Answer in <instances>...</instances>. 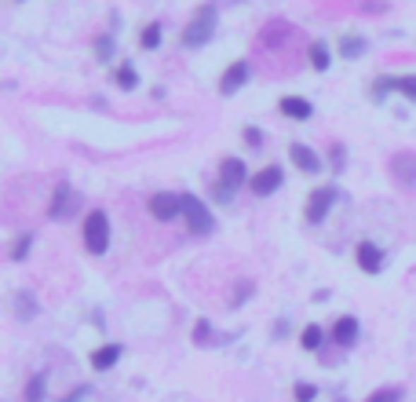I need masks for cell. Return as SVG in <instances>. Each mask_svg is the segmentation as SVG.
<instances>
[{
    "label": "cell",
    "instance_id": "obj_1",
    "mask_svg": "<svg viewBox=\"0 0 416 402\" xmlns=\"http://www.w3.org/2000/svg\"><path fill=\"white\" fill-rule=\"evenodd\" d=\"M215 26H219V11H215V4H201L194 15H190V23H186V30H183V48H205L208 40L215 37Z\"/></svg>",
    "mask_w": 416,
    "mask_h": 402
},
{
    "label": "cell",
    "instance_id": "obj_2",
    "mask_svg": "<svg viewBox=\"0 0 416 402\" xmlns=\"http://www.w3.org/2000/svg\"><path fill=\"white\" fill-rule=\"evenodd\" d=\"M81 242H84V249L92 252V256H106L109 252V216L102 213V208H92V213L84 216Z\"/></svg>",
    "mask_w": 416,
    "mask_h": 402
},
{
    "label": "cell",
    "instance_id": "obj_3",
    "mask_svg": "<svg viewBox=\"0 0 416 402\" xmlns=\"http://www.w3.org/2000/svg\"><path fill=\"white\" fill-rule=\"evenodd\" d=\"M183 216H186V227L194 230L197 238H208L215 230V216L208 213V205L197 194H183Z\"/></svg>",
    "mask_w": 416,
    "mask_h": 402
},
{
    "label": "cell",
    "instance_id": "obj_4",
    "mask_svg": "<svg viewBox=\"0 0 416 402\" xmlns=\"http://www.w3.org/2000/svg\"><path fill=\"white\" fill-rule=\"evenodd\" d=\"M340 201V190L336 187H318L311 198H307V208H303V216L307 223H321L328 213H333V205Z\"/></svg>",
    "mask_w": 416,
    "mask_h": 402
},
{
    "label": "cell",
    "instance_id": "obj_5",
    "mask_svg": "<svg viewBox=\"0 0 416 402\" xmlns=\"http://www.w3.org/2000/svg\"><path fill=\"white\" fill-rule=\"evenodd\" d=\"M146 208H150L153 220L172 223V220L183 216V194H168V190H161V194H153V198L146 201Z\"/></svg>",
    "mask_w": 416,
    "mask_h": 402
},
{
    "label": "cell",
    "instance_id": "obj_6",
    "mask_svg": "<svg viewBox=\"0 0 416 402\" xmlns=\"http://www.w3.org/2000/svg\"><path fill=\"white\" fill-rule=\"evenodd\" d=\"M281 183H285V168L281 165H267V168H259V172L249 179V190L256 198H271V194L281 190Z\"/></svg>",
    "mask_w": 416,
    "mask_h": 402
},
{
    "label": "cell",
    "instance_id": "obj_7",
    "mask_svg": "<svg viewBox=\"0 0 416 402\" xmlns=\"http://www.w3.org/2000/svg\"><path fill=\"white\" fill-rule=\"evenodd\" d=\"M387 168H391V179L398 183L402 190H416V154H412V150L394 154Z\"/></svg>",
    "mask_w": 416,
    "mask_h": 402
},
{
    "label": "cell",
    "instance_id": "obj_8",
    "mask_svg": "<svg viewBox=\"0 0 416 402\" xmlns=\"http://www.w3.org/2000/svg\"><path fill=\"white\" fill-rule=\"evenodd\" d=\"M77 205H81L77 190H73L70 183H59L55 194H52V205H48V216H52V220H70V216L77 213Z\"/></svg>",
    "mask_w": 416,
    "mask_h": 402
},
{
    "label": "cell",
    "instance_id": "obj_9",
    "mask_svg": "<svg viewBox=\"0 0 416 402\" xmlns=\"http://www.w3.org/2000/svg\"><path fill=\"white\" fill-rule=\"evenodd\" d=\"M249 77H252L249 59H237V62H230V66L223 70V77H219V92H223V95H237L249 84Z\"/></svg>",
    "mask_w": 416,
    "mask_h": 402
},
{
    "label": "cell",
    "instance_id": "obj_10",
    "mask_svg": "<svg viewBox=\"0 0 416 402\" xmlns=\"http://www.w3.org/2000/svg\"><path fill=\"white\" fill-rule=\"evenodd\" d=\"M355 260H358V267L365 271V274H380L384 271V264H387V256H384V249L376 245V242H358V249H355Z\"/></svg>",
    "mask_w": 416,
    "mask_h": 402
},
{
    "label": "cell",
    "instance_id": "obj_11",
    "mask_svg": "<svg viewBox=\"0 0 416 402\" xmlns=\"http://www.w3.org/2000/svg\"><path fill=\"white\" fill-rule=\"evenodd\" d=\"M358 333H362V326H358V319L355 314H340V319L333 322V344L336 348H355L358 344Z\"/></svg>",
    "mask_w": 416,
    "mask_h": 402
},
{
    "label": "cell",
    "instance_id": "obj_12",
    "mask_svg": "<svg viewBox=\"0 0 416 402\" xmlns=\"http://www.w3.org/2000/svg\"><path fill=\"white\" fill-rule=\"evenodd\" d=\"M252 176H249V165L241 161V158H227L223 161V168H219V183L223 187H230L234 194H237V187H245Z\"/></svg>",
    "mask_w": 416,
    "mask_h": 402
},
{
    "label": "cell",
    "instance_id": "obj_13",
    "mask_svg": "<svg viewBox=\"0 0 416 402\" xmlns=\"http://www.w3.org/2000/svg\"><path fill=\"white\" fill-rule=\"evenodd\" d=\"M289 158H292V165L299 168V172H307V176H318V172H321V158H318V150H311L307 143H292V146H289Z\"/></svg>",
    "mask_w": 416,
    "mask_h": 402
},
{
    "label": "cell",
    "instance_id": "obj_14",
    "mask_svg": "<svg viewBox=\"0 0 416 402\" xmlns=\"http://www.w3.org/2000/svg\"><path fill=\"white\" fill-rule=\"evenodd\" d=\"M278 110H281L285 117H292V121H311V117H314V102L303 99V95H281Z\"/></svg>",
    "mask_w": 416,
    "mask_h": 402
},
{
    "label": "cell",
    "instance_id": "obj_15",
    "mask_svg": "<svg viewBox=\"0 0 416 402\" xmlns=\"http://www.w3.org/2000/svg\"><path fill=\"white\" fill-rule=\"evenodd\" d=\"M121 344H102V348H95L92 351V370L95 373H106V370H114L117 362H121Z\"/></svg>",
    "mask_w": 416,
    "mask_h": 402
},
{
    "label": "cell",
    "instance_id": "obj_16",
    "mask_svg": "<svg viewBox=\"0 0 416 402\" xmlns=\"http://www.w3.org/2000/svg\"><path fill=\"white\" fill-rule=\"evenodd\" d=\"M44 398H48V377L33 373L26 380V388H22V402H44Z\"/></svg>",
    "mask_w": 416,
    "mask_h": 402
},
{
    "label": "cell",
    "instance_id": "obj_17",
    "mask_svg": "<svg viewBox=\"0 0 416 402\" xmlns=\"http://www.w3.org/2000/svg\"><path fill=\"white\" fill-rule=\"evenodd\" d=\"M365 48H369V40H365L362 33H343V37H340V55H343V59H362Z\"/></svg>",
    "mask_w": 416,
    "mask_h": 402
},
{
    "label": "cell",
    "instance_id": "obj_18",
    "mask_svg": "<svg viewBox=\"0 0 416 402\" xmlns=\"http://www.w3.org/2000/svg\"><path fill=\"white\" fill-rule=\"evenodd\" d=\"M11 307H15V314L22 322H30V319H37V300H33V292L30 289H22V292H15V300H11Z\"/></svg>",
    "mask_w": 416,
    "mask_h": 402
},
{
    "label": "cell",
    "instance_id": "obj_19",
    "mask_svg": "<svg viewBox=\"0 0 416 402\" xmlns=\"http://www.w3.org/2000/svg\"><path fill=\"white\" fill-rule=\"evenodd\" d=\"M161 37H165V26L161 23H146L143 33H139V48L143 52H158L161 48Z\"/></svg>",
    "mask_w": 416,
    "mask_h": 402
},
{
    "label": "cell",
    "instance_id": "obj_20",
    "mask_svg": "<svg viewBox=\"0 0 416 402\" xmlns=\"http://www.w3.org/2000/svg\"><path fill=\"white\" fill-rule=\"evenodd\" d=\"M321 344H325V329H321L318 322L303 326V333H299V348H303V351H321Z\"/></svg>",
    "mask_w": 416,
    "mask_h": 402
},
{
    "label": "cell",
    "instance_id": "obj_21",
    "mask_svg": "<svg viewBox=\"0 0 416 402\" xmlns=\"http://www.w3.org/2000/svg\"><path fill=\"white\" fill-rule=\"evenodd\" d=\"M311 66H314L318 73H325L328 66H333V55H328V45H325V40H314V45H311Z\"/></svg>",
    "mask_w": 416,
    "mask_h": 402
},
{
    "label": "cell",
    "instance_id": "obj_22",
    "mask_svg": "<svg viewBox=\"0 0 416 402\" xmlns=\"http://www.w3.org/2000/svg\"><path fill=\"white\" fill-rule=\"evenodd\" d=\"M114 81L121 84L124 92H131V88H139V73H136V66L131 62H121V66L114 70Z\"/></svg>",
    "mask_w": 416,
    "mask_h": 402
},
{
    "label": "cell",
    "instance_id": "obj_23",
    "mask_svg": "<svg viewBox=\"0 0 416 402\" xmlns=\"http://www.w3.org/2000/svg\"><path fill=\"white\" fill-rule=\"evenodd\" d=\"M391 92H398V77H376V81H372V88H369V95L376 102H384Z\"/></svg>",
    "mask_w": 416,
    "mask_h": 402
},
{
    "label": "cell",
    "instance_id": "obj_24",
    "mask_svg": "<svg viewBox=\"0 0 416 402\" xmlns=\"http://www.w3.org/2000/svg\"><path fill=\"white\" fill-rule=\"evenodd\" d=\"M289 37H292V26L274 18V23L267 26V33H263V45H278V40H289Z\"/></svg>",
    "mask_w": 416,
    "mask_h": 402
},
{
    "label": "cell",
    "instance_id": "obj_25",
    "mask_svg": "<svg viewBox=\"0 0 416 402\" xmlns=\"http://www.w3.org/2000/svg\"><path fill=\"white\" fill-rule=\"evenodd\" d=\"M114 55H117V40L109 37V33H99V37H95V59H99V62H109Z\"/></svg>",
    "mask_w": 416,
    "mask_h": 402
},
{
    "label": "cell",
    "instance_id": "obj_26",
    "mask_svg": "<svg viewBox=\"0 0 416 402\" xmlns=\"http://www.w3.org/2000/svg\"><path fill=\"white\" fill-rule=\"evenodd\" d=\"M194 344H197V348H212V344H215V333H212V322H208V319H197V326H194Z\"/></svg>",
    "mask_w": 416,
    "mask_h": 402
},
{
    "label": "cell",
    "instance_id": "obj_27",
    "mask_svg": "<svg viewBox=\"0 0 416 402\" xmlns=\"http://www.w3.org/2000/svg\"><path fill=\"white\" fill-rule=\"evenodd\" d=\"M328 168H333V176H340L347 168V146L343 143H333L328 146Z\"/></svg>",
    "mask_w": 416,
    "mask_h": 402
},
{
    "label": "cell",
    "instance_id": "obj_28",
    "mask_svg": "<svg viewBox=\"0 0 416 402\" xmlns=\"http://www.w3.org/2000/svg\"><path fill=\"white\" fill-rule=\"evenodd\" d=\"M30 249H33V235L26 230L22 238H15V245H11V260H15V264H22V260L30 256Z\"/></svg>",
    "mask_w": 416,
    "mask_h": 402
},
{
    "label": "cell",
    "instance_id": "obj_29",
    "mask_svg": "<svg viewBox=\"0 0 416 402\" xmlns=\"http://www.w3.org/2000/svg\"><path fill=\"white\" fill-rule=\"evenodd\" d=\"M256 292V282H249V278H241L237 285H234V296H230V307H241L249 300V296Z\"/></svg>",
    "mask_w": 416,
    "mask_h": 402
},
{
    "label": "cell",
    "instance_id": "obj_30",
    "mask_svg": "<svg viewBox=\"0 0 416 402\" xmlns=\"http://www.w3.org/2000/svg\"><path fill=\"white\" fill-rule=\"evenodd\" d=\"M292 398L296 402H318V384H311V380H299V384L292 388Z\"/></svg>",
    "mask_w": 416,
    "mask_h": 402
},
{
    "label": "cell",
    "instance_id": "obj_31",
    "mask_svg": "<svg viewBox=\"0 0 416 402\" xmlns=\"http://www.w3.org/2000/svg\"><path fill=\"white\" fill-rule=\"evenodd\" d=\"M402 398H405L402 388H380V391H372L365 402H402Z\"/></svg>",
    "mask_w": 416,
    "mask_h": 402
},
{
    "label": "cell",
    "instance_id": "obj_32",
    "mask_svg": "<svg viewBox=\"0 0 416 402\" xmlns=\"http://www.w3.org/2000/svg\"><path fill=\"white\" fill-rule=\"evenodd\" d=\"M241 139H245V146L259 150V146H263V129H256V124H245V132H241Z\"/></svg>",
    "mask_w": 416,
    "mask_h": 402
},
{
    "label": "cell",
    "instance_id": "obj_33",
    "mask_svg": "<svg viewBox=\"0 0 416 402\" xmlns=\"http://www.w3.org/2000/svg\"><path fill=\"white\" fill-rule=\"evenodd\" d=\"M398 92H402L405 99H412V102H416V73H405V77H398Z\"/></svg>",
    "mask_w": 416,
    "mask_h": 402
},
{
    "label": "cell",
    "instance_id": "obj_34",
    "mask_svg": "<svg viewBox=\"0 0 416 402\" xmlns=\"http://www.w3.org/2000/svg\"><path fill=\"white\" fill-rule=\"evenodd\" d=\"M212 198H215L219 205H230V201H234V190H230V187H223V183H215V190H212Z\"/></svg>",
    "mask_w": 416,
    "mask_h": 402
},
{
    "label": "cell",
    "instance_id": "obj_35",
    "mask_svg": "<svg viewBox=\"0 0 416 402\" xmlns=\"http://www.w3.org/2000/svg\"><path fill=\"white\" fill-rule=\"evenodd\" d=\"M88 391H92V388H88V384H81V388H73L70 395H62L59 402H84V398H88Z\"/></svg>",
    "mask_w": 416,
    "mask_h": 402
},
{
    "label": "cell",
    "instance_id": "obj_36",
    "mask_svg": "<svg viewBox=\"0 0 416 402\" xmlns=\"http://www.w3.org/2000/svg\"><path fill=\"white\" fill-rule=\"evenodd\" d=\"M362 11H369V15H380V11H387V4H384V0H365Z\"/></svg>",
    "mask_w": 416,
    "mask_h": 402
},
{
    "label": "cell",
    "instance_id": "obj_37",
    "mask_svg": "<svg viewBox=\"0 0 416 402\" xmlns=\"http://www.w3.org/2000/svg\"><path fill=\"white\" fill-rule=\"evenodd\" d=\"M285 333H289V319H285V322H278V326H274V341H281V336H285Z\"/></svg>",
    "mask_w": 416,
    "mask_h": 402
},
{
    "label": "cell",
    "instance_id": "obj_38",
    "mask_svg": "<svg viewBox=\"0 0 416 402\" xmlns=\"http://www.w3.org/2000/svg\"><path fill=\"white\" fill-rule=\"evenodd\" d=\"M336 402H347V398H336Z\"/></svg>",
    "mask_w": 416,
    "mask_h": 402
}]
</instances>
